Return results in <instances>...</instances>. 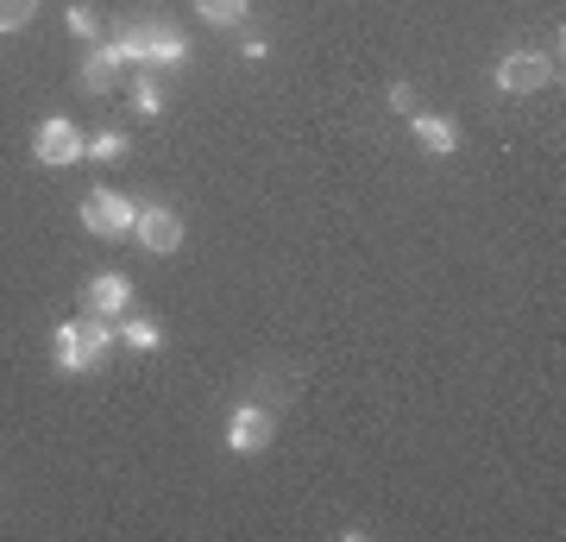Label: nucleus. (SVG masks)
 <instances>
[{"label": "nucleus", "mask_w": 566, "mask_h": 542, "mask_svg": "<svg viewBox=\"0 0 566 542\" xmlns=\"http://www.w3.org/2000/svg\"><path fill=\"white\" fill-rule=\"evenodd\" d=\"M83 303H88V316H120V310L132 303V284L120 278V271H101V278L83 284Z\"/></svg>", "instance_id": "423d86ee"}, {"label": "nucleus", "mask_w": 566, "mask_h": 542, "mask_svg": "<svg viewBox=\"0 0 566 542\" xmlns=\"http://www.w3.org/2000/svg\"><path fill=\"white\" fill-rule=\"evenodd\" d=\"M32 159H39V164H76V159H83V133H76L69 120H39V133H32Z\"/></svg>", "instance_id": "39448f33"}, {"label": "nucleus", "mask_w": 566, "mask_h": 542, "mask_svg": "<svg viewBox=\"0 0 566 542\" xmlns=\"http://www.w3.org/2000/svg\"><path fill=\"white\" fill-rule=\"evenodd\" d=\"M132 234H139V247L152 252V259H171V252L183 247V215H176V208H164V203H152V208H139Z\"/></svg>", "instance_id": "20e7f679"}, {"label": "nucleus", "mask_w": 566, "mask_h": 542, "mask_svg": "<svg viewBox=\"0 0 566 542\" xmlns=\"http://www.w3.org/2000/svg\"><path fill=\"white\" fill-rule=\"evenodd\" d=\"M454 120H440V113H415V145L422 152H435V159H447L454 152Z\"/></svg>", "instance_id": "6e6552de"}, {"label": "nucleus", "mask_w": 566, "mask_h": 542, "mask_svg": "<svg viewBox=\"0 0 566 542\" xmlns=\"http://www.w3.org/2000/svg\"><path fill=\"white\" fill-rule=\"evenodd\" d=\"M51 347H57V366H64V372H88V366H95V360L113 347L108 316H76V322H64Z\"/></svg>", "instance_id": "f257e3e1"}, {"label": "nucleus", "mask_w": 566, "mask_h": 542, "mask_svg": "<svg viewBox=\"0 0 566 542\" xmlns=\"http://www.w3.org/2000/svg\"><path fill=\"white\" fill-rule=\"evenodd\" d=\"M264 442H271V416H264L259 404H240L233 410V423H227V448L233 454H259Z\"/></svg>", "instance_id": "0eeeda50"}, {"label": "nucleus", "mask_w": 566, "mask_h": 542, "mask_svg": "<svg viewBox=\"0 0 566 542\" xmlns=\"http://www.w3.org/2000/svg\"><path fill=\"white\" fill-rule=\"evenodd\" d=\"M113 76H120V51H95V57L83 64V89L88 95H108Z\"/></svg>", "instance_id": "1a4fd4ad"}, {"label": "nucleus", "mask_w": 566, "mask_h": 542, "mask_svg": "<svg viewBox=\"0 0 566 542\" xmlns=\"http://www.w3.org/2000/svg\"><path fill=\"white\" fill-rule=\"evenodd\" d=\"M83 159H95V164H113V159H127V133H95L83 145Z\"/></svg>", "instance_id": "9b49d317"}, {"label": "nucleus", "mask_w": 566, "mask_h": 542, "mask_svg": "<svg viewBox=\"0 0 566 542\" xmlns=\"http://www.w3.org/2000/svg\"><path fill=\"white\" fill-rule=\"evenodd\" d=\"M554 69H560V57H547V51H510L498 64V89L503 95H535L554 83Z\"/></svg>", "instance_id": "f03ea898"}, {"label": "nucleus", "mask_w": 566, "mask_h": 542, "mask_svg": "<svg viewBox=\"0 0 566 542\" xmlns=\"http://www.w3.org/2000/svg\"><path fill=\"white\" fill-rule=\"evenodd\" d=\"M196 13L208 25H240L246 20V0H196Z\"/></svg>", "instance_id": "9d476101"}, {"label": "nucleus", "mask_w": 566, "mask_h": 542, "mask_svg": "<svg viewBox=\"0 0 566 542\" xmlns=\"http://www.w3.org/2000/svg\"><path fill=\"white\" fill-rule=\"evenodd\" d=\"M69 32H76V39H95V13H88V7H69Z\"/></svg>", "instance_id": "2eb2a0df"}, {"label": "nucleus", "mask_w": 566, "mask_h": 542, "mask_svg": "<svg viewBox=\"0 0 566 542\" xmlns=\"http://www.w3.org/2000/svg\"><path fill=\"white\" fill-rule=\"evenodd\" d=\"M120 340H127V347H157V322H127V328H120Z\"/></svg>", "instance_id": "ddd939ff"}, {"label": "nucleus", "mask_w": 566, "mask_h": 542, "mask_svg": "<svg viewBox=\"0 0 566 542\" xmlns=\"http://www.w3.org/2000/svg\"><path fill=\"white\" fill-rule=\"evenodd\" d=\"M132 221H139V208H132L127 196H113V189H88L83 196V227L88 234L120 240V234H132Z\"/></svg>", "instance_id": "7ed1b4c3"}, {"label": "nucleus", "mask_w": 566, "mask_h": 542, "mask_svg": "<svg viewBox=\"0 0 566 542\" xmlns=\"http://www.w3.org/2000/svg\"><path fill=\"white\" fill-rule=\"evenodd\" d=\"M132 108H139L145 120H152V113L164 108V95H157V83H139V89H132Z\"/></svg>", "instance_id": "4468645a"}, {"label": "nucleus", "mask_w": 566, "mask_h": 542, "mask_svg": "<svg viewBox=\"0 0 566 542\" xmlns=\"http://www.w3.org/2000/svg\"><path fill=\"white\" fill-rule=\"evenodd\" d=\"M32 13H39V0H0V32H20V25H32Z\"/></svg>", "instance_id": "f8f14e48"}]
</instances>
